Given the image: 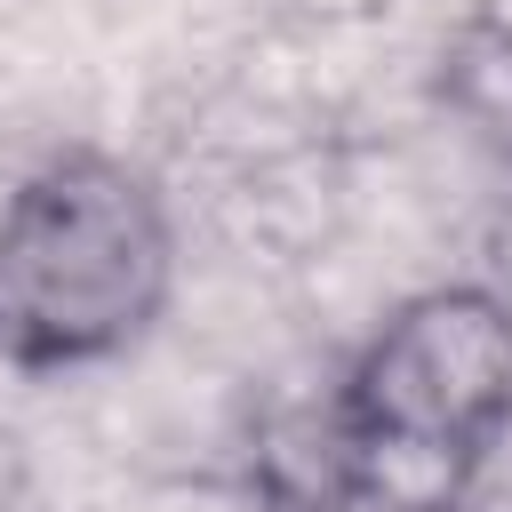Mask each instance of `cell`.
<instances>
[{
    "mask_svg": "<svg viewBox=\"0 0 512 512\" xmlns=\"http://www.w3.org/2000/svg\"><path fill=\"white\" fill-rule=\"evenodd\" d=\"M184 272V232L152 168L56 144L0 200V368L72 376L136 352Z\"/></svg>",
    "mask_w": 512,
    "mask_h": 512,
    "instance_id": "1",
    "label": "cell"
},
{
    "mask_svg": "<svg viewBox=\"0 0 512 512\" xmlns=\"http://www.w3.org/2000/svg\"><path fill=\"white\" fill-rule=\"evenodd\" d=\"M344 408L384 464V496L408 504L400 472L424 464L448 496V472L512 416V296L480 272L400 296L344 360Z\"/></svg>",
    "mask_w": 512,
    "mask_h": 512,
    "instance_id": "2",
    "label": "cell"
},
{
    "mask_svg": "<svg viewBox=\"0 0 512 512\" xmlns=\"http://www.w3.org/2000/svg\"><path fill=\"white\" fill-rule=\"evenodd\" d=\"M232 464H240L248 512H392L384 464L344 408L336 360L256 392L240 416Z\"/></svg>",
    "mask_w": 512,
    "mask_h": 512,
    "instance_id": "3",
    "label": "cell"
},
{
    "mask_svg": "<svg viewBox=\"0 0 512 512\" xmlns=\"http://www.w3.org/2000/svg\"><path fill=\"white\" fill-rule=\"evenodd\" d=\"M448 512H512V416L448 472V496H440Z\"/></svg>",
    "mask_w": 512,
    "mask_h": 512,
    "instance_id": "4",
    "label": "cell"
},
{
    "mask_svg": "<svg viewBox=\"0 0 512 512\" xmlns=\"http://www.w3.org/2000/svg\"><path fill=\"white\" fill-rule=\"evenodd\" d=\"M392 512H448V504H392Z\"/></svg>",
    "mask_w": 512,
    "mask_h": 512,
    "instance_id": "7",
    "label": "cell"
},
{
    "mask_svg": "<svg viewBox=\"0 0 512 512\" xmlns=\"http://www.w3.org/2000/svg\"><path fill=\"white\" fill-rule=\"evenodd\" d=\"M480 280H496L512 296V152L488 160V192H480Z\"/></svg>",
    "mask_w": 512,
    "mask_h": 512,
    "instance_id": "5",
    "label": "cell"
},
{
    "mask_svg": "<svg viewBox=\"0 0 512 512\" xmlns=\"http://www.w3.org/2000/svg\"><path fill=\"white\" fill-rule=\"evenodd\" d=\"M464 32H480L488 48H504L512 56V0H464V16H456Z\"/></svg>",
    "mask_w": 512,
    "mask_h": 512,
    "instance_id": "6",
    "label": "cell"
}]
</instances>
